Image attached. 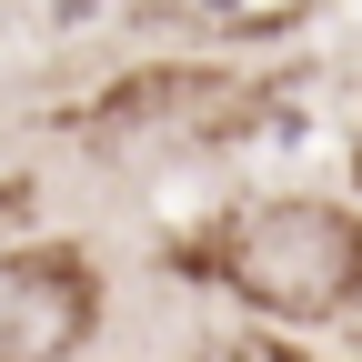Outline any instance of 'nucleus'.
Returning a JSON list of instances; mask_svg holds the SVG:
<instances>
[{"label": "nucleus", "instance_id": "2", "mask_svg": "<svg viewBox=\"0 0 362 362\" xmlns=\"http://www.w3.org/2000/svg\"><path fill=\"white\" fill-rule=\"evenodd\" d=\"M90 282L81 252H11L0 262V362H61L81 332H90Z\"/></svg>", "mask_w": 362, "mask_h": 362}, {"label": "nucleus", "instance_id": "4", "mask_svg": "<svg viewBox=\"0 0 362 362\" xmlns=\"http://www.w3.org/2000/svg\"><path fill=\"white\" fill-rule=\"evenodd\" d=\"M192 362H302L292 342H272V332H232V342H202Z\"/></svg>", "mask_w": 362, "mask_h": 362}, {"label": "nucleus", "instance_id": "3", "mask_svg": "<svg viewBox=\"0 0 362 362\" xmlns=\"http://www.w3.org/2000/svg\"><path fill=\"white\" fill-rule=\"evenodd\" d=\"M221 111V81L211 71H141V81H121L101 111H90V141H131V131H151V121H211Z\"/></svg>", "mask_w": 362, "mask_h": 362}, {"label": "nucleus", "instance_id": "1", "mask_svg": "<svg viewBox=\"0 0 362 362\" xmlns=\"http://www.w3.org/2000/svg\"><path fill=\"white\" fill-rule=\"evenodd\" d=\"M202 272L272 322H332L362 302V221L332 202H252L202 242Z\"/></svg>", "mask_w": 362, "mask_h": 362}]
</instances>
